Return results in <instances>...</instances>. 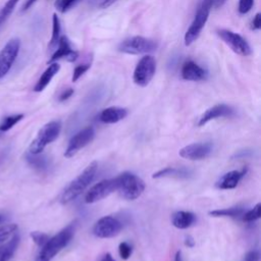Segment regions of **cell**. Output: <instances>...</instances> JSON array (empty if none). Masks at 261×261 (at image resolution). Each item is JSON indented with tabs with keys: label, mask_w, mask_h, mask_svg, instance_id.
I'll list each match as a JSON object with an SVG mask.
<instances>
[{
	"label": "cell",
	"mask_w": 261,
	"mask_h": 261,
	"mask_svg": "<svg viewBox=\"0 0 261 261\" xmlns=\"http://www.w3.org/2000/svg\"><path fill=\"white\" fill-rule=\"evenodd\" d=\"M23 118V114H13L5 116L0 122V132H7Z\"/></svg>",
	"instance_id": "26"
},
{
	"label": "cell",
	"mask_w": 261,
	"mask_h": 261,
	"mask_svg": "<svg viewBox=\"0 0 261 261\" xmlns=\"http://www.w3.org/2000/svg\"><path fill=\"white\" fill-rule=\"evenodd\" d=\"M61 130V122L57 120L46 123L38 133L37 137L30 145L29 152L32 154H40L47 145L54 142Z\"/></svg>",
	"instance_id": "4"
},
{
	"label": "cell",
	"mask_w": 261,
	"mask_h": 261,
	"mask_svg": "<svg viewBox=\"0 0 261 261\" xmlns=\"http://www.w3.org/2000/svg\"><path fill=\"white\" fill-rule=\"evenodd\" d=\"M7 154H8V150H7V149H4V150H1V151H0V165H1V163L5 160Z\"/></svg>",
	"instance_id": "41"
},
{
	"label": "cell",
	"mask_w": 261,
	"mask_h": 261,
	"mask_svg": "<svg viewBox=\"0 0 261 261\" xmlns=\"http://www.w3.org/2000/svg\"><path fill=\"white\" fill-rule=\"evenodd\" d=\"M217 35L237 54L242 56H249L252 54V49L249 43L241 35L225 29L217 30Z\"/></svg>",
	"instance_id": "8"
},
{
	"label": "cell",
	"mask_w": 261,
	"mask_h": 261,
	"mask_svg": "<svg viewBox=\"0 0 261 261\" xmlns=\"http://www.w3.org/2000/svg\"><path fill=\"white\" fill-rule=\"evenodd\" d=\"M193 175V171L186 167H165L153 173V178L161 177H175V178H189Z\"/></svg>",
	"instance_id": "19"
},
{
	"label": "cell",
	"mask_w": 261,
	"mask_h": 261,
	"mask_svg": "<svg viewBox=\"0 0 261 261\" xmlns=\"http://www.w3.org/2000/svg\"><path fill=\"white\" fill-rule=\"evenodd\" d=\"M180 73L184 80L192 82L205 81L208 77V71L193 60H188L182 64Z\"/></svg>",
	"instance_id": "15"
},
{
	"label": "cell",
	"mask_w": 261,
	"mask_h": 261,
	"mask_svg": "<svg viewBox=\"0 0 261 261\" xmlns=\"http://www.w3.org/2000/svg\"><path fill=\"white\" fill-rule=\"evenodd\" d=\"M25 159L28 163L37 170L44 171L48 168V160L45 156H42L40 154H32L29 152L25 155Z\"/></svg>",
	"instance_id": "23"
},
{
	"label": "cell",
	"mask_w": 261,
	"mask_h": 261,
	"mask_svg": "<svg viewBox=\"0 0 261 261\" xmlns=\"http://www.w3.org/2000/svg\"><path fill=\"white\" fill-rule=\"evenodd\" d=\"M17 225L16 224H6L0 226V245L10 239L16 231Z\"/></svg>",
	"instance_id": "28"
},
{
	"label": "cell",
	"mask_w": 261,
	"mask_h": 261,
	"mask_svg": "<svg viewBox=\"0 0 261 261\" xmlns=\"http://www.w3.org/2000/svg\"><path fill=\"white\" fill-rule=\"evenodd\" d=\"M174 261H182V257H181V252L177 251L175 256H174Z\"/></svg>",
	"instance_id": "44"
},
{
	"label": "cell",
	"mask_w": 261,
	"mask_h": 261,
	"mask_svg": "<svg viewBox=\"0 0 261 261\" xmlns=\"http://www.w3.org/2000/svg\"><path fill=\"white\" fill-rule=\"evenodd\" d=\"M254 4V0H240L239 1V12L241 14L248 13Z\"/></svg>",
	"instance_id": "34"
},
{
	"label": "cell",
	"mask_w": 261,
	"mask_h": 261,
	"mask_svg": "<svg viewBox=\"0 0 261 261\" xmlns=\"http://www.w3.org/2000/svg\"><path fill=\"white\" fill-rule=\"evenodd\" d=\"M18 1L19 0H7L3 7L0 9V25L10 16Z\"/></svg>",
	"instance_id": "27"
},
{
	"label": "cell",
	"mask_w": 261,
	"mask_h": 261,
	"mask_svg": "<svg viewBox=\"0 0 261 261\" xmlns=\"http://www.w3.org/2000/svg\"><path fill=\"white\" fill-rule=\"evenodd\" d=\"M158 47V44L152 40L141 36H135L123 40L117 47L118 51L126 54L149 53Z\"/></svg>",
	"instance_id": "6"
},
{
	"label": "cell",
	"mask_w": 261,
	"mask_h": 261,
	"mask_svg": "<svg viewBox=\"0 0 261 261\" xmlns=\"http://www.w3.org/2000/svg\"><path fill=\"white\" fill-rule=\"evenodd\" d=\"M185 245H186L188 248H193V247L195 246V241H194V239H193L191 236L186 237Z\"/></svg>",
	"instance_id": "38"
},
{
	"label": "cell",
	"mask_w": 261,
	"mask_h": 261,
	"mask_svg": "<svg viewBox=\"0 0 261 261\" xmlns=\"http://www.w3.org/2000/svg\"><path fill=\"white\" fill-rule=\"evenodd\" d=\"M116 0H102L101 4H100V7L101 8H106L108 6H110L111 4H113Z\"/></svg>",
	"instance_id": "40"
},
{
	"label": "cell",
	"mask_w": 261,
	"mask_h": 261,
	"mask_svg": "<svg viewBox=\"0 0 261 261\" xmlns=\"http://www.w3.org/2000/svg\"><path fill=\"white\" fill-rule=\"evenodd\" d=\"M75 223H70L46 242L36 258V261H50L55 255L68 245L74 234Z\"/></svg>",
	"instance_id": "2"
},
{
	"label": "cell",
	"mask_w": 261,
	"mask_h": 261,
	"mask_svg": "<svg viewBox=\"0 0 261 261\" xmlns=\"http://www.w3.org/2000/svg\"><path fill=\"white\" fill-rule=\"evenodd\" d=\"M73 89H71V88H68V89H66V90H64V91H62L61 92V94L59 95V98H58V100L59 101H65V100H67L68 98H70L71 96H72V94H73Z\"/></svg>",
	"instance_id": "35"
},
{
	"label": "cell",
	"mask_w": 261,
	"mask_h": 261,
	"mask_svg": "<svg viewBox=\"0 0 261 261\" xmlns=\"http://www.w3.org/2000/svg\"><path fill=\"white\" fill-rule=\"evenodd\" d=\"M225 2H226V0H213V6H214L215 8H219V7H221Z\"/></svg>",
	"instance_id": "42"
},
{
	"label": "cell",
	"mask_w": 261,
	"mask_h": 261,
	"mask_svg": "<svg viewBox=\"0 0 261 261\" xmlns=\"http://www.w3.org/2000/svg\"><path fill=\"white\" fill-rule=\"evenodd\" d=\"M232 114H233V109L230 106L226 104H217L210 107L202 114V116L198 121V125L203 126L204 124H206L212 119H215L218 117H228Z\"/></svg>",
	"instance_id": "16"
},
{
	"label": "cell",
	"mask_w": 261,
	"mask_h": 261,
	"mask_svg": "<svg viewBox=\"0 0 261 261\" xmlns=\"http://www.w3.org/2000/svg\"><path fill=\"white\" fill-rule=\"evenodd\" d=\"M259 260V253L257 251H250L246 254L245 259L243 261H258Z\"/></svg>",
	"instance_id": "36"
},
{
	"label": "cell",
	"mask_w": 261,
	"mask_h": 261,
	"mask_svg": "<svg viewBox=\"0 0 261 261\" xmlns=\"http://www.w3.org/2000/svg\"><path fill=\"white\" fill-rule=\"evenodd\" d=\"M213 150V145L210 142L193 143L185 146L178 152L179 156L189 160H202L207 158Z\"/></svg>",
	"instance_id": "13"
},
{
	"label": "cell",
	"mask_w": 261,
	"mask_h": 261,
	"mask_svg": "<svg viewBox=\"0 0 261 261\" xmlns=\"http://www.w3.org/2000/svg\"><path fill=\"white\" fill-rule=\"evenodd\" d=\"M95 138V129L93 126H87L76 133L68 142L64 156L70 158L74 156L81 149L90 144Z\"/></svg>",
	"instance_id": "12"
},
{
	"label": "cell",
	"mask_w": 261,
	"mask_h": 261,
	"mask_svg": "<svg viewBox=\"0 0 261 261\" xmlns=\"http://www.w3.org/2000/svg\"><path fill=\"white\" fill-rule=\"evenodd\" d=\"M4 219H5V217L2 214H0V223H2L4 221Z\"/></svg>",
	"instance_id": "45"
},
{
	"label": "cell",
	"mask_w": 261,
	"mask_h": 261,
	"mask_svg": "<svg viewBox=\"0 0 261 261\" xmlns=\"http://www.w3.org/2000/svg\"><path fill=\"white\" fill-rule=\"evenodd\" d=\"M260 216H261V204L258 203L251 210L243 214V220L246 222H253L259 219Z\"/></svg>",
	"instance_id": "29"
},
{
	"label": "cell",
	"mask_w": 261,
	"mask_h": 261,
	"mask_svg": "<svg viewBox=\"0 0 261 261\" xmlns=\"http://www.w3.org/2000/svg\"><path fill=\"white\" fill-rule=\"evenodd\" d=\"M100 261H115V260L112 258V256H111L110 253H106V254L102 257V259H101Z\"/></svg>",
	"instance_id": "43"
},
{
	"label": "cell",
	"mask_w": 261,
	"mask_h": 261,
	"mask_svg": "<svg viewBox=\"0 0 261 261\" xmlns=\"http://www.w3.org/2000/svg\"><path fill=\"white\" fill-rule=\"evenodd\" d=\"M77 0H56L55 1V8L61 12L64 13L66 12Z\"/></svg>",
	"instance_id": "32"
},
{
	"label": "cell",
	"mask_w": 261,
	"mask_h": 261,
	"mask_svg": "<svg viewBox=\"0 0 261 261\" xmlns=\"http://www.w3.org/2000/svg\"><path fill=\"white\" fill-rule=\"evenodd\" d=\"M59 69H60V65L57 62H52L46 68V70L42 73L40 79L38 80L37 84L34 87V91L35 92H42L49 85V83L55 76V74L59 71Z\"/></svg>",
	"instance_id": "21"
},
{
	"label": "cell",
	"mask_w": 261,
	"mask_h": 261,
	"mask_svg": "<svg viewBox=\"0 0 261 261\" xmlns=\"http://www.w3.org/2000/svg\"><path fill=\"white\" fill-rule=\"evenodd\" d=\"M245 209L241 206H234V207H229V208H223V209H216L212 210L209 212V215L214 216V217H237L240 215L244 214Z\"/></svg>",
	"instance_id": "24"
},
{
	"label": "cell",
	"mask_w": 261,
	"mask_h": 261,
	"mask_svg": "<svg viewBox=\"0 0 261 261\" xmlns=\"http://www.w3.org/2000/svg\"><path fill=\"white\" fill-rule=\"evenodd\" d=\"M19 244L18 234L14 233L7 242L0 245V261H8L16 251Z\"/></svg>",
	"instance_id": "22"
},
{
	"label": "cell",
	"mask_w": 261,
	"mask_h": 261,
	"mask_svg": "<svg viewBox=\"0 0 261 261\" xmlns=\"http://www.w3.org/2000/svg\"><path fill=\"white\" fill-rule=\"evenodd\" d=\"M60 32H61V27H60V20L57 16L56 13L53 14L52 17V36L49 42V47L53 48L57 45L58 40L60 38Z\"/></svg>",
	"instance_id": "25"
},
{
	"label": "cell",
	"mask_w": 261,
	"mask_h": 261,
	"mask_svg": "<svg viewBox=\"0 0 261 261\" xmlns=\"http://www.w3.org/2000/svg\"><path fill=\"white\" fill-rule=\"evenodd\" d=\"M20 49V40L10 39L0 51V79L5 76L12 67Z\"/></svg>",
	"instance_id": "9"
},
{
	"label": "cell",
	"mask_w": 261,
	"mask_h": 261,
	"mask_svg": "<svg viewBox=\"0 0 261 261\" xmlns=\"http://www.w3.org/2000/svg\"><path fill=\"white\" fill-rule=\"evenodd\" d=\"M117 184V190L120 196L126 200H135L139 198L144 190L145 182L138 175L125 171L115 177Z\"/></svg>",
	"instance_id": "3"
},
{
	"label": "cell",
	"mask_w": 261,
	"mask_h": 261,
	"mask_svg": "<svg viewBox=\"0 0 261 261\" xmlns=\"http://www.w3.org/2000/svg\"><path fill=\"white\" fill-rule=\"evenodd\" d=\"M117 190V184L116 179L114 178H108L103 179L99 181L98 184L94 185L86 194L85 196V202L88 204L96 203L110 194H112L114 191Z\"/></svg>",
	"instance_id": "11"
},
{
	"label": "cell",
	"mask_w": 261,
	"mask_h": 261,
	"mask_svg": "<svg viewBox=\"0 0 261 261\" xmlns=\"http://www.w3.org/2000/svg\"><path fill=\"white\" fill-rule=\"evenodd\" d=\"M57 45H58L57 49L55 50V52L52 54L51 58L49 59L50 63L55 62L56 60L61 59V58H65L69 62L76 60V58L79 57V53L72 49L70 42L66 36H61L58 40Z\"/></svg>",
	"instance_id": "14"
},
{
	"label": "cell",
	"mask_w": 261,
	"mask_h": 261,
	"mask_svg": "<svg viewBox=\"0 0 261 261\" xmlns=\"http://www.w3.org/2000/svg\"><path fill=\"white\" fill-rule=\"evenodd\" d=\"M122 228V223L113 216L101 217L93 227V233L100 239H109L117 236Z\"/></svg>",
	"instance_id": "10"
},
{
	"label": "cell",
	"mask_w": 261,
	"mask_h": 261,
	"mask_svg": "<svg viewBox=\"0 0 261 261\" xmlns=\"http://www.w3.org/2000/svg\"><path fill=\"white\" fill-rule=\"evenodd\" d=\"M91 67V63H84V64H80L77 65L72 73V82H76L89 68Z\"/></svg>",
	"instance_id": "33"
},
{
	"label": "cell",
	"mask_w": 261,
	"mask_h": 261,
	"mask_svg": "<svg viewBox=\"0 0 261 261\" xmlns=\"http://www.w3.org/2000/svg\"><path fill=\"white\" fill-rule=\"evenodd\" d=\"M37 1H38V0H27V1L24 2L23 6H22V11H25V10H28L29 8H31Z\"/></svg>",
	"instance_id": "39"
},
{
	"label": "cell",
	"mask_w": 261,
	"mask_h": 261,
	"mask_svg": "<svg viewBox=\"0 0 261 261\" xmlns=\"http://www.w3.org/2000/svg\"><path fill=\"white\" fill-rule=\"evenodd\" d=\"M247 168H243L242 170H231L224 173L216 182L215 187L220 190H231L234 189L242 177L246 174Z\"/></svg>",
	"instance_id": "17"
},
{
	"label": "cell",
	"mask_w": 261,
	"mask_h": 261,
	"mask_svg": "<svg viewBox=\"0 0 261 261\" xmlns=\"http://www.w3.org/2000/svg\"><path fill=\"white\" fill-rule=\"evenodd\" d=\"M98 168L97 161L91 162L82 173H80L73 180L69 182V185L62 192L60 197V202L62 204H67L73 200H75L93 181L95 178L96 172Z\"/></svg>",
	"instance_id": "1"
},
{
	"label": "cell",
	"mask_w": 261,
	"mask_h": 261,
	"mask_svg": "<svg viewBox=\"0 0 261 261\" xmlns=\"http://www.w3.org/2000/svg\"><path fill=\"white\" fill-rule=\"evenodd\" d=\"M196 221V215L189 211H176L171 216V223L179 229H186L192 226Z\"/></svg>",
	"instance_id": "20"
},
{
	"label": "cell",
	"mask_w": 261,
	"mask_h": 261,
	"mask_svg": "<svg viewBox=\"0 0 261 261\" xmlns=\"http://www.w3.org/2000/svg\"><path fill=\"white\" fill-rule=\"evenodd\" d=\"M31 238L36 245H38L39 247H43L46 244V242L49 240L50 237L41 231H33L31 233Z\"/></svg>",
	"instance_id": "30"
},
{
	"label": "cell",
	"mask_w": 261,
	"mask_h": 261,
	"mask_svg": "<svg viewBox=\"0 0 261 261\" xmlns=\"http://www.w3.org/2000/svg\"><path fill=\"white\" fill-rule=\"evenodd\" d=\"M212 6H213V0H202L200 6L198 7L196 15L194 17V20L192 21L190 28L185 34L186 46L191 45L194 41L198 39L208 19Z\"/></svg>",
	"instance_id": "5"
},
{
	"label": "cell",
	"mask_w": 261,
	"mask_h": 261,
	"mask_svg": "<svg viewBox=\"0 0 261 261\" xmlns=\"http://www.w3.org/2000/svg\"><path fill=\"white\" fill-rule=\"evenodd\" d=\"M253 30H259L261 28V14L260 13H256V15L254 16L253 20H252V27Z\"/></svg>",
	"instance_id": "37"
},
{
	"label": "cell",
	"mask_w": 261,
	"mask_h": 261,
	"mask_svg": "<svg viewBox=\"0 0 261 261\" xmlns=\"http://www.w3.org/2000/svg\"><path fill=\"white\" fill-rule=\"evenodd\" d=\"M127 115V110L122 107L112 106L103 109L99 114V120L103 123H116Z\"/></svg>",
	"instance_id": "18"
},
{
	"label": "cell",
	"mask_w": 261,
	"mask_h": 261,
	"mask_svg": "<svg viewBox=\"0 0 261 261\" xmlns=\"http://www.w3.org/2000/svg\"><path fill=\"white\" fill-rule=\"evenodd\" d=\"M118 252H119V256H120L121 259L127 260L132 255L133 249H132V246L128 243L122 242L118 246Z\"/></svg>",
	"instance_id": "31"
},
{
	"label": "cell",
	"mask_w": 261,
	"mask_h": 261,
	"mask_svg": "<svg viewBox=\"0 0 261 261\" xmlns=\"http://www.w3.org/2000/svg\"><path fill=\"white\" fill-rule=\"evenodd\" d=\"M156 71V60L152 55H145L138 62L133 80L134 83L140 87H146L153 79Z\"/></svg>",
	"instance_id": "7"
}]
</instances>
